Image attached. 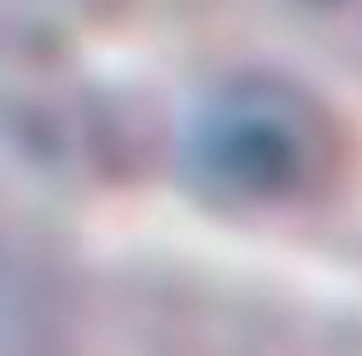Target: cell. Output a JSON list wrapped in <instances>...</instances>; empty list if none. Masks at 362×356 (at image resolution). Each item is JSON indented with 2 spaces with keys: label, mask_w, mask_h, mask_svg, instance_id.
Returning a JSON list of instances; mask_svg holds the SVG:
<instances>
[{
  "label": "cell",
  "mask_w": 362,
  "mask_h": 356,
  "mask_svg": "<svg viewBox=\"0 0 362 356\" xmlns=\"http://www.w3.org/2000/svg\"><path fill=\"white\" fill-rule=\"evenodd\" d=\"M333 117L281 76H228L199 94L181 129L187 182L211 205L298 210L333 182Z\"/></svg>",
  "instance_id": "6da1fadb"
}]
</instances>
